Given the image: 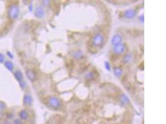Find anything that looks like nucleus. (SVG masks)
I'll return each instance as SVG.
<instances>
[{
    "mask_svg": "<svg viewBox=\"0 0 166 124\" xmlns=\"http://www.w3.org/2000/svg\"><path fill=\"white\" fill-rule=\"evenodd\" d=\"M104 44V37L102 34L98 33L93 36L91 44L95 47H101Z\"/></svg>",
    "mask_w": 166,
    "mask_h": 124,
    "instance_id": "obj_1",
    "label": "nucleus"
},
{
    "mask_svg": "<svg viewBox=\"0 0 166 124\" xmlns=\"http://www.w3.org/2000/svg\"><path fill=\"white\" fill-rule=\"evenodd\" d=\"M47 103L50 107L54 109H58L61 106V100L58 97L51 96L47 99Z\"/></svg>",
    "mask_w": 166,
    "mask_h": 124,
    "instance_id": "obj_2",
    "label": "nucleus"
},
{
    "mask_svg": "<svg viewBox=\"0 0 166 124\" xmlns=\"http://www.w3.org/2000/svg\"><path fill=\"white\" fill-rule=\"evenodd\" d=\"M8 14L11 19H16L17 16H18V14H19V8H18V6L16 5L11 6V8L9 9Z\"/></svg>",
    "mask_w": 166,
    "mask_h": 124,
    "instance_id": "obj_3",
    "label": "nucleus"
},
{
    "mask_svg": "<svg viewBox=\"0 0 166 124\" xmlns=\"http://www.w3.org/2000/svg\"><path fill=\"white\" fill-rule=\"evenodd\" d=\"M125 50V45L124 44L121 43L116 45L114 46L113 47V52L116 54H121L123 53Z\"/></svg>",
    "mask_w": 166,
    "mask_h": 124,
    "instance_id": "obj_4",
    "label": "nucleus"
},
{
    "mask_svg": "<svg viewBox=\"0 0 166 124\" xmlns=\"http://www.w3.org/2000/svg\"><path fill=\"white\" fill-rule=\"evenodd\" d=\"M136 15V11L135 9H128L125 11L124 16L126 19H133L135 17Z\"/></svg>",
    "mask_w": 166,
    "mask_h": 124,
    "instance_id": "obj_5",
    "label": "nucleus"
},
{
    "mask_svg": "<svg viewBox=\"0 0 166 124\" xmlns=\"http://www.w3.org/2000/svg\"><path fill=\"white\" fill-rule=\"evenodd\" d=\"M34 14L38 18H42L45 16V11L42 7L37 6L35 9Z\"/></svg>",
    "mask_w": 166,
    "mask_h": 124,
    "instance_id": "obj_6",
    "label": "nucleus"
},
{
    "mask_svg": "<svg viewBox=\"0 0 166 124\" xmlns=\"http://www.w3.org/2000/svg\"><path fill=\"white\" fill-rule=\"evenodd\" d=\"M120 102L123 105H128L130 104V100L129 97L125 94L123 93L120 96Z\"/></svg>",
    "mask_w": 166,
    "mask_h": 124,
    "instance_id": "obj_7",
    "label": "nucleus"
},
{
    "mask_svg": "<svg viewBox=\"0 0 166 124\" xmlns=\"http://www.w3.org/2000/svg\"><path fill=\"white\" fill-rule=\"evenodd\" d=\"M26 76L30 81H34L36 79V74L34 70L29 69L26 72Z\"/></svg>",
    "mask_w": 166,
    "mask_h": 124,
    "instance_id": "obj_8",
    "label": "nucleus"
},
{
    "mask_svg": "<svg viewBox=\"0 0 166 124\" xmlns=\"http://www.w3.org/2000/svg\"><path fill=\"white\" fill-rule=\"evenodd\" d=\"M122 42L121 36H120L119 34H116L113 36V39L111 40V44L113 45H116L121 44Z\"/></svg>",
    "mask_w": 166,
    "mask_h": 124,
    "instance_id": "obj_9",
    "label": "nucleus"
},
{
    "mask_svg": "<svg viewBox=\"0 0 166 124\" xmlns=\"http://www.w3.org/2000/svg\"><path fill=\"white\" fill-rule=\"evenodd\" d=\"M113 72L116 76L120 77L123 74V69L120 67H115L113 68Z\"/></svg>",
    "mask_w": 166,
    "mask_h": 124,
    "instance_id": "obj_10",
    "label": "nucleus"
},
{
    "mask_svg": "<svg viewBox=\"0 0 166 124\" xmlns=\"http://www.w3.org/2000/svg\"><path fill=\"white\" fill-rule=\"evenodd\" d=\"M24 104H26V105H30V104H32V102H33V99L31 97V96L30 95H28V94H26V95L24 96Z\"/></svg>",
    "mask_w": 166,
    "mask_h": 124,
    "instance_id": "obj_11",
    "label": "nucleus"
},
{
    "mask_svg": "<svg viewBox=\"0 0 166 124\" xmlns=\"http://www.w3.org/2000/svg\"><path fill=\"white\" fill-rule=\"evenodd\" d=\"M19 117L22 120H27L29 118L28 114L26 111H21L19 112Z\"/></svg>",
    "mask_w": 166,
    "mask_h": 124,
    "instance_id": "obj_12",
    "label": "nucleus"
},
{
    "mask_svg": "<svg viewBox=\"0 0 166 124\" xmlns=\"http://www.w3.org/2000/svg\"><path fill=\"white\" fill-rule=\"evenodd\" d=\"M14 76H15V78H16V80L19 81H21V80H22V78H23L22 73L20 71L16 72L15 73H14Z\"/></svg>",
    "mask_w": 166,
    "mask_h": 124,
    "instance_id": "obj_13",
    "label": "nucleus"
},
{
    "mask_svg": "<svg viewBox=\"0 0 166 124\" xmlns=\"http://www.w3.org/2000/svg\"><path fill=\"white\" fill-rule=\"evenodd\" d=\"M4 65L10 71L12 70V69H13V64L11 61H6L4 63Z\"/></svg>",
    "mask_w": 166,
    "mask_h": 124,
    "instance_id": "obj_14",
    "label": "nucleus"
},
{
    "mask_svg": "<svg viewBox=\"0 0 166 124\" xmlns=\"http://www.w3.org/2000/svg\"><path fill=\"white\" fill-rule=\"evenodd\" d=\"M82 56H83L82 52H81V51L76 52L74 53V56L75 58H77V59L80 58L81 57H82Z\"/></svg>",
    "mask_w": 166,
    "mask_h": 124,
    "instance_id": "obj_15",
    "label": "nucleus"
},
{
    "mask_svg": "<svg viewBox=\"0 0 166 124\" xmlns=\"http://www.w3.org/2000/svg\"><path fill=\"white\" fill-rule=\"evenodd\" d=\"M95 77V74L93 72H89L87 75H86V78L87 80H91V79Z\"/></svg>",
    "mask_w": 166,
    "mask_h": 124,
    "instance_id": "obj_16",
    "label": "nucleus"
},
{
    "mask_svg": "<svg viewBox=\"0 0 166 124\" xmlns=\"http://www.w3.org/2000/svg\"><path fill=\"white\" fill-rule=\"evenodd\" d=\"M131 58L130 55H126V56L124 57V63H128V62H129V61H130Z\"/></svg>",
    "mask_w": 166,
    "mask_h": 124,
    "instance_id": "obj_17",
    "label": "nucleus"
},
{
    "mask_svg": "<svg viewBox=\"0 0 166 124\" xmlns=\"http://www.w3.org/2000/svg\"><path fill=\"white\" fill-rule=\"evenodd\" d=\"M104 65H105V68H106V70H108V71H110V69H111V65H110V63L108 61H105Z\"/></svg>",
    "mask_w": 166,
    "mask_h": 124,
    "instance_id": "obj_18",
    "label": "nucleus"
},
{
    "mask_svg": "<svg viewBox=\"0 0 166 124\" xmlns=\"http://www.w3.org/2000/svg\"><path fill=\"white\" fill-rule=\"evenodd\" d=\"M20 85H21L22 88H25L26 87V86H27L26 83L24 81H20Z\"/></svg>",
    "mask_w": 166,
    "mask_h": 124,
    "instance_id": "obj_19",
    "label": "nucleus"
},
{
    "mask_svg": "<svg viewBox=\"0 0 166 124\" xmlns=\"http://www.w3.org/2000/svg\"><path fill=\"white\" fill-rule=\"evenodd\" d=\"M4 56H3V55H2L1 53H0V63H1L4 61Z\"/></svg>",
    "mask_w": 166,
    "mask_h": 124,
    "instance_id": "obj_20",
    "label": "nucleus"
},
{
    "mask_svg": "<svg viewBox=\"0 0 166 124\" xmlns=\"http://www.w3.org/2000/svg\"><path fill=\"white\" fill-rule=\"evenodd\" d=\"M5 107V104H4L3 102H0V109H4Z\"/></svg>",
    "mask_w": 166,
    "mask_h": 124,
    "instance_id": "obj_21",
    "label": "nucleus"
},
{
    "mask_svg": "<svg viewBox=\"0 0 166 124\" xmlns=\"http://www.w3.org/2000/svg\"><path fill=\"white\" fill-rule=\"evenodd\" d=\"M14 124H21V122L19 120H16L14 121Z\"/></svg>",
    "mask_w": 166,
    "mask_h": 124,
    "instance_id": "obj_22",
    "label": "nucleus"
}]
</instances>
